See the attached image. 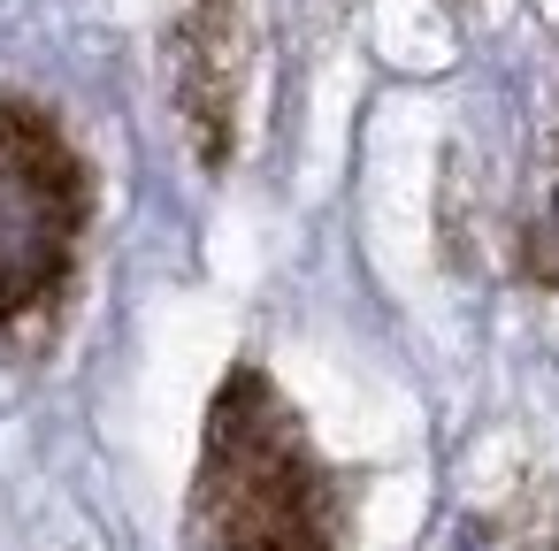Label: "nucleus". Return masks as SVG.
Masks as SVG:
<instances>
[{
	"instance_id": "nucleus-1",
	"label": "nucleus",
	"mask_w": 559,
	"mask_h": 551,
	"mask_svg": "<svg viewBox=\"0 0 559 551\" xmlns=\"http://www.w3.org/2000/svg\"><path fill=\"white\" fill-rule=\"evenodd\" d=\"M345 505L269 368L238 360L207 406V444L185 505L192 551H337Z\"/></svg>"
},
{
	"instance_id": "nucleus-2",
	"label": "nucleus",
	"mask_w": 559,
	"mask_h": 551,
	"mask_svg": "<svg viewBox=\"0 0 559 551\" xmlns=\"http://www.w3.org/2000/svg\"><path fill=\"white\" fill-rule=\"evenodd\" d=\"M85 230V169L47 108L0 100V330L47 314Z\"/></svg>"
},
{
	"instance_id": "nucleus-3",
	"label": "nucleus",
	"mask_w": 559,
	"mask_h": 551,
	"mask_svg": "<svg viewBox=\"0 0 559 551\" xmlns=\"http://www.w3.org/2000/svg\"><path fill=\"white\" fill-rule=\"evenodd\" d=\"M246 93V0H177V108L200 139V161H230Z\"/></svg>"
},
{
	"instance_id": "nucleus-4",
	"label": "nucleus",
	"mask_w": 559,
	"mask_h": 551,
	"mask_svg": "<svg viewBox=\"0 0 559 551\" xmlns=\"http://www.w3.org/2000/svg\"><path fill=\"white\" fill-rule=\"evenodd\" d=\"M528 276L559 291V154H551V192H544L536 230H528Z\"/></svg>"
}]
</instances>
